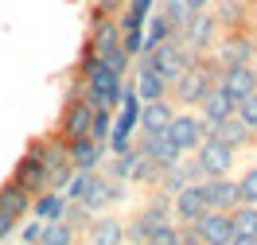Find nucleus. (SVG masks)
Returning a JSON list of instances; mask_svg holds the SVG:
<instances>
[{"instance_id":"nucleus-1","label":"nucleus","mask_w":257,"mask_h":245,"mask_svg":"<svg viewBox=\"0 0 257 245\" xmlns=\"http://www.w3.org/2000/svg\"><path fill=\"white\" fill-rule=\"evenodd\" d=\"M121 86H125V78L101 59L94 74L82 78V101H86L90 109H97V105H101V109H117V105H121Z\"/></svg>"},{"instance_id":"nucleus-2","label":"nucleus","mask_w":257,"mask_h":245,"mask_svg":"<svg viewBox=\"0 0 257 245\" xmlns=\"http://www.w3.org/2000/svg\"><path fill=\"white\" fill-rule=\"evenodd\" d=\"M195 160V171H199V179H218V175H230L234 171V160H238V152L222 140H214V136H203V144L191 152Z\"/></svg>"},{"instance_id":"nucleus-3","label":"nucleus","mask_w":257,"mask_h":245,"mask_svg":"<svg viewBox=\"0 0 257 245\" xmlns=\"http://www.w3.org/2000/svg\"><path fill=\"white\" fill-rule=\"evenodd\" d=\"M164 136H168L183 156H191L195 148L203 144V136H207V121L195 113V109H176L172 121H168V129H164Z\"/></svg>"},{"instance_id":"nucleus-4","label":"nucleus","mask_w":257,"mask_h":245,"mask_svg":"<svg viewBox=\"0 0 257 245\" xmlns=\"http://www.w3.org/2000/svg\"><path fill=\"white\" fill-rule=\"evenodd\" d=\"M210 86H214V78H210L203 66H187V70H183V74L172 82V90H168V101H176V109H195L199 101L207 98Z\"/></svg>"},{"instance_id":"nucleus-5","label":"nucleus","mask_w":257,"mask_h":245,"mask_svg":"<svg viewBox=\"0 0 257 245\" xmlns=\"http://www.w3.org/2000/svg\"><path fill=\"white\" fill-rule=\"evenodd\" d=\"M222 35V28L214 24V16H210V8H203V12H191L187 16V24L176 32V39L183 43V47L199 51V55H210V47H214V39Z\"/></svg>"},{"instance_id":"nucleus-6","label":"nucleus","mask_w":257,"mask_h":245,"mask_svg":"<svg viewBox=\"0 0 257 245\" xmlns=\"http://www.w3.org/2000/svg\"><path fill=\"white\" fill-rule=\"evenodd\" d=\"M210 59L218 66H241L253 63V47H249V28L245 32H222L210 47Z\"/></svg>"},{"instance_id":"nucleus-7","label":"nucleus","mask_w":257,"mask_h":245,"mask_svg":"<svg viewBox=\"0 0 257 245\" xmlns=\"http://www.w3.org/2000/svg\"><path fill=\"white\" fill-rule=\"evenodd\" d=\"M152 55V66H156V74H160L164 82H168V90H172V82L187 70V47L179 43V39H164V43H156V47L148 51Z\"/></svg>"},{"instance_id":"nucleus-8","label":"nucleus","mask_w":257,"mask_h":245,"mask_svg":"<svg viewBox=\"0 0 257 245\" xmlns=\"http://www.w3.org/2000/svg\"><path fill=\"white\" fill-rule=\"evenodd\" d=\"M90 132V105L82 98L63 101V113H59V125H55V136L59 140H78Z\"/></svg>"},{"instance_id":"nucleus-9","label":"nucleus","mask_w":257,"mask_h":245,"mask_svg":"<svg viewBox=\"0 0 257 245\" xmlns=\"http://www.w3.org/2000/svg\"><path fill=\"white\" fill-rule=\"evenodd\" d=\"M214 86H218V90H226L230 98L238 101V98H245V94H253V90H257V66H253V63L222 66V70H218V78H214Z\"/></svg>"},{"instance_id":"nucleus-10","label":"nucleus","mask_w":257,"mask_h":245,"mask_svg":"<svg viewBox=\"0 0 257 245\" xmlns=\"http://www.w3.org/2000/svg\"><path fill=\"white\" fill-rule=\"evenodd\" d=\"M176 113V105L168 98L160 101H141V113H137V136H160L168 129V121Z\"/></svg>"},{"instance_id":"nucleus-11","label":"nucleus","mask_w":257,"mask_h":245,"mask_svg":"<svg viewBox=\"0 0 257 245\" xmlns=\"http://www.w3.org/2000/svg\"><path fill=\"white\" fill-rule=\"evenodd\" d=\"M105 144H94L90 136H78V140H66V160L74 171H97L105 163Z\"/></svg>"},{"instance_id":"nucleus-12","label":"nucleus","mask_w":257,"mask_h":245,"mask_svg":"<svg viewBox=\"0 0 257 245\" xmlns=\"http://www.w3.org/2000/svg\"><path fill=\"white\" fill-rule=\"evenodd\" d=\"M203 210H207V198H203V183L199 179L172 195V222H195Z\"/></svg>"},{"instance_id":"nucleus-13","label":"nucleus","mask_w":257,"mask_h":245,"mask_svg":"<svg viewBox=\"0 0 257 245\" xmlns=\"http://www.w3.org/2000/svg\"><path fill=\"white\" fill-rule=\"evenodd\" d=\"M203 183V198H207V210H222L230 214L238 206V183L230 175H218V179H199Z\"/></svg>"},{"instance_id":"nucleus-14","label":"nucleus","mask_w":257,"mask_h":245,"mask_svg":"<svg viewBox=\"0 0 257 245\" xmlns=\"http://www.w3.org/2000/svg\"><path fill=\"white\" fill-rule=\"evenodd\" d=\"M86 47L94 51L97 59H109L113 51L121 47V28H117V20H90V35H86Z\"/></svg>"},{"instance_id":"nucleus-15","label":"nucleus","mask_w":257,"mask_h":245,"mask_svg":"<svg viewBox=\"0 0 257 245\" xmlns=\"http://www.w3.org/2000/svg\"><path fill=\"white\" fill-rule=\"evenodd\" d=\"M210 16L222 32H245L249 28V0H214Z\"/></svg>"},{"instance_id":"nucleus-16","label":"nucleus","mask_w":257,"mask_h":245,"mask_svg":"<svg viewBox=\"0 0 257 245\" xmlns=\"http://www.w3.org/2000/svg\"><path fill=\"white\" fill-rule=\"evenodd\" d=\"M12 183H20L28 195H39V191H47V167L35 160L32 152H24L12 167Z\"/></svg>"},{"instance_id":"nucleus-17","label":"nucleus","mask_w":257,"mask_h":245,"mask_svg":"<svg viewBox=\"0 0 257 245\" xmlns=\"http://www.w3.org/2000/svg\"><path fill=\"white\" fill-rule=\"evenodd\" d=\"M195 229H199L203 245H226L230 237H234L230 214H222V210H203L199 218H195Z\"/></svg>"},{"instance_id":"nucleus-18","label":"nucleus","mask_w":257,"mask_h":245,"mask_svg":"<svg viewBox=\"0 0 257 245\" xmlns=\"http://www.w3.org/2000/svg\"><path fill=\"white\" fill-rule=\"evenodd\" d=\"M234 105H238V101L230 98L226 90L210 86V90H207V98H203L199 105H195V113L203 117L207 125H218V121H226V117H234Z\"/></svg>"},{"instance_id":"nucleus-19","label":"nucleus","mask_w":257,"mask_h":245,"mask_svg":"<svg viewBox=\"0 0 257 245\" xmlns=\"http://www.w3.org/2000/svg\"><path fill=\"white\" fill-rule=\"evenodd\" d=\"M90 245H125V222L121 218H113V214H94V222H90Z\"/></svg>"},{"instance_id":"nucleus-20","label":"nucleus","mask_w":257,"mask_h":245,"mask_svg":"<svg viewBox=\"0 0 257 245\" xmlns=\"http://www.w3.org/2000/svg\"><path fill=\"white\" fill-rule=\"evenodd\" d=\"M207 136H214V140L230 144L234 152H241V148H249V144H253V132L245 129L238 117H226V121H218V125H207Z\"/></svg>"},{"instance_id":"nucleus-21","label":"nucleus","mask_w":257,"mask_h":245,"mask_svg":"<svg viewBox=\"0 0 257 245\" xmlns=\"http://www.w3.org/2000/svg\"><path fill=\"white\" fill-rule=\"evenodd\" d=\"M28 210H32V195H28L20 183L8 179L4 187H0V214H8L12 222H24V218H28Z\"/></svg>"},{"instance_id":"nucleus-22","label":"nucleus","mask_w":257,"mask_h":245,"mask_svg":"<svg viewBox=\"0 0 257 245\" xmlns=\"http://www.w3.org/2000/svg\"><path fill=\"white\" fill-rule=\"evenodd\" d=\"M160 222H168V218H160L156 210L141 206V210H137V214L125 222V245H145V237H148L156 226H160Z\"/></svg>"},{"instance_id":"nucleus-23","label":"nucleus","mask_w":257,"mask_h":245,"mask_svg":"<svg viewBox=\"0 0 257 245\" xmlns=\"http://www.w3.org/2000/svg\"><path fill=\"white\" fill-rule=\"evenodd\" d=\"M66 210V195L63 191H39V195H32V218H39V222H55V218H63Z\"/></svg>"},{"instance_id":"nucleus-24","label":"nucleus","mask_w":257,"mask_h":245,"mask_svg":"<svg viewBox=\"0 0 257 245\" xmlns=\"http://www.w3.org/2000/svg\"><path fill=\"white\" fill-rule=\"evenodd\" d=\"M164 39H176V28L168 24V16H164L160 8H152L145 20V51H152L156 43H164Z\"/></svg>"},{"instance_id":"nucleus-25","label":"nucleus","mask_w":257,"mask_h":245,"mask_svg":"<svg viewBox=\"0 0 257 245\" xmlns=\"http://www.w3.org/2000/svg\"><path fill=\"white\" fill-rule=\"evenodd\" d=\"M74 241H78V233L66 226L63 218H55V222H43L39 241H35V245H74Z\"/></svg>"},{"instance_id":"nucleus-26","label":"nucleus","mask_w":257,"mask_h":245,"mask_svg":"<svg viewBox=\"0 0 257 245\" xmlns=\"http://www.w3.org/2000/svg\"><path fill=\"white\" fill-rule=\"evenodd\" d=\"M160 175H164V167H156L148 156H137L133 171H128V183H141V187H148V191H156V187H160Z\"/></svg>"},{"instance_id":"nucleus-27","label":"nucleus","mask_w":257,"mask_h":245,"mask_svg":"<svg viewBox=\"0 0 257 245\" xmlns=\"http://www.w3.org/2000/svg\"><path fill=\"white\" fill-rule=\"evenodd\" d=\"M230 229H234L238 237H257V206L238 202V206L230 210Z\"/></svg>"},{"instance_id":"nucleus-28","label":"nucleus","mask_w":257,"mask_h":245,"mask_svg":"<svg viewBox=\"0 0 257 245\" xmlns=\"http://www.w3.org/2000/svg\"><path fill=\"white\" fill-rule=\"evenodd\" d=\"M137 156H141V152H137V144H133L128 152H121V156H109V163H105V167H97V171H101L105 179H121V183H128V171H133Z\"/></svg>"},{"instance_id":"nucleus-29","label":"nucleus","mask_w":257,"mask_h":245,"mask_svg":"<svg viewBox=\"0 0 257 245\" xmlns=\"http://www.w3.org/2000/svg\"><path fill=\"white\" fill-rule=\"evenodd\" d=\"M109 129H113V109H101V105L90 109V132H86V136H90L94 144H105V140H109Z\"/></svg>"},{"instance_id":"nucleus-30","label":"nucleus","mask_w":257,"mask_h":245,"mask_svg":"<svg viewBox=\"0 0 257 245\" xmlns=\"http://www.w3.org/2000/svg\"><path fill=\"white\" fill-rule=\"evenodd\" d=\"M63 222L74 229V233H86V229H90V222H94V210H90V206H82V202H66Z\"/></svg>"},{"instance_id":"nucleus-31","label":"nucleus","mask_w":257,"mask_h":245,"mask_svg":"<svg viewBox=\"0 0 257 245\" xmlns=\"http://www.w3.org/2000/svg\"><path fill=\"white\" fill-rule=\"evenodd\" d=\"M234 117H238L241 125L253 132V140H257V90H253V94H245V98H238V105H234Z\"/></svg>"},{"instance_id":"nucleus-32","label":"nucleus","mask_w":257,"mask_h":245,"mask_svg":"<svg viewBox=\"0 0 257 245\" xmlns=\"http://www.w3.org/2000/svg\"><path fill=\"white\" fill-rule=\"evenodd\" d=\"M238 202H245V206H257V163L253 167H245L238 179Z\"/></svg>"},{"instance_id":"nucleus-33","label":"nucleus","mask_w":257,"mask_h":245,"mask_svg":"<svg viewBox=\"0 0 257 245\" xmlns=\"http://www.w3.org/2000/svg\"><path fill=\"white\" fill-rule=\"evenodd\" d=\"M145 245H179V222H172V218L160 222V226L145 237Z\"/></svg>"},{"instance_id":"nucleus-34","label":"nucleus","mask_w":257,"mask_h":245,"mask_svg":"<svg viewBox=\"0 0 257 245\" xmlns=\"http://www.w3.org/2000/svg\"><path fill=\"white\" fill-rule=\"evenodd\" d=\"M121 51H125L128 59H137L145 51V28H125L121 32Z\"/></svg>"},{"instance_id":"nucleus-35","label":"nucleus","mask_w":257,"mask_h":245,"mask_svg":"<svg viewBox=\"0 0 257 245\" xmlns=\"http://www.w3.org/2000/svg\"><path fill=\"white\" fill-rule=\"evenodd\" d=\"M90 4V20H113L121 12V0H86Z\"/></svg>"},{"instance_id":"nucleus-36","label":"nucleus","mask_w":257,"mask_h":245,"mask_svg":"<svg viewBox=\"0 0 257 245\" xmlns=\"http://www.w3.org/2000/svg\"><path fill=\"white\" fill-rule=\"evenodd\" d=\"M145 206H148V210H156L160 218H172V195H164V191H152Z\"/></svg>"},{"instance_id":"nucleus-37","label":"nucleus","mask_w":257,"mask_h":245,"mask_svg":"<svg viewBox=\"0 0 257 245\" xmlns=\"http://www.w3.org/2000/svg\"><path fill=\"white\" fill-rule=\"evenodd\" d=\"M16 226H20V245H35L39 241V229H43L39 218H28V222H16Z\"/></svg>"},{"instance_id":"nucleus-38","label":"nucleus","mask_w":257,"mask_h":245,"mask_svg":"<svg viewBox=\"0 0 257 245\" xmlns=\"http://www.w3.org/2000/svg\"><path fill=\"white\" fill-rule=\"evenodd\" d=\"M97 63H101V59H97L94 51H90V47H82L78 66H74V74H78V78H86V74H94V70H97Z\"/></svg>"},{"instance_id":"nucleus-39","label":"nucleus","mask_w":257,"mask_h":245,"mask_svg":"<svg viewBox=\"0 0 257 245\" xmlns=\"http://www.w3.org/2000/svg\"><path fill=\"white\" fill-rule=\"evenodd\" d=\"M105 63H109L113 70L121 74V78H128V70H133V59H128V55H125V51H121V47L113 51V55H109V59H105Z\"/></svg>"},{"instance_id":"nucleus-40","label":"nucleus","mask_w":257,"mask_h":245,"mask_svg":"<svg viewBox=\"0 0 257 245\" xmlns=\"http://www.w3.org/2000/svg\"><path fill=\"white\" fill-rule=\"evenodd\" d=\"M179 245H203V237H199L195 222H179Z\"/></svg>"},{"instance_id":"nucleus-41","label":"nucleus","mask_w":257,"mask_h":245,"mask_svg":"<svg viewBox=\"0 0 257 245\" xmlns=\"http://www.w3.org/2000/svg\"><path fill=\"white\" fill-rule=\"evenodd\" d=\"M125 195H128V191H125V183H121V179H109V206H113V202H121Z\"/></svg>"},{"instance_id":"nucleus-42","label":"nucleus","mask_w":257,"mask_h":245,"mask_svg":"<svg viewBox=\"0 0 257 245\" xmlns=\"http://www.w3.org/2000/svg\"><path fill=\"white\" fill-rule=\"evenodd\" d=\"M12 233H16V222H12L8 214H0V241H8Z\"/></svg>"},{"instance_id":"nucleus-43","label":"nucleus","mask_w":257,"mask_h":245,"mask_svg":"<svg viewBox=\"0 0 257 245\" xmlns=\"http://www.w3.org/2000/svg\"><path fill=\"white\" fill-rule=\"evenodd\" d=\"M210 4H214V0H187V8H191V12H203V8H210Z\"/></svg>"},{"instance_id":"nucleus-44","label":"nucleus","mask_w":257,"mask_h":245,"mask_svg":"<svg viewBox=\"0 0 257 245\" xmlns=\"http://www.w3.org/2000/svg\"><path fill=\"white\" fill-rule=\"evenodd\" d=\"M226 245H257V241H253V237H238V233H234V237H230Z\"/></svg>"},{"instance_id":"nucleus-45","label":"nucleus","mask_w":257,"mask_h":245,"mask_svg":"<svg viewBox=\"0 0 257 245\" xmlns=\"http://www.w3.org/2000/svg\"><path fill=\"white\" fill-rule=\"evenodd\" d=\"M249 47H253V63H257V32H249Z\"/></svg>"},{"instance_id":"nucleus-46","label":"nucleus","mask_w":257,"mask_h":245,"mask_svg":"<svg viewBox=\"0 0 257 245\" xmlns=\"http://www.w3.org/2000/svg\"><path fill=\"white\" fill-rule=\"evenodd\" d=\"M121 4H125V0H121Z\"/></svg>"},{"instance_id":"nucleus-47","label":"nucleus","mask_w":257,"mask_h":245,"mask_svg":"<svg viewBox=\"0 0 257 245\" xmlns=\"http://www.w3.org/2000/svg\"><path fill=\"white\" fill-rule=\"evenodd\" d=\"M253 241H257V237H253Z\"/></svg>"}]
</instances>
